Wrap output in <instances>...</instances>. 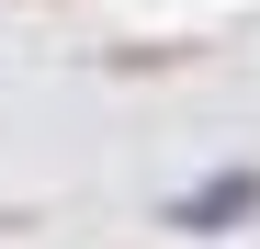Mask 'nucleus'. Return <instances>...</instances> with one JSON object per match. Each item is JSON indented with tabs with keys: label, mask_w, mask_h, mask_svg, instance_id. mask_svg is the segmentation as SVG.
I'll return each mask as SVG.
<instances>
[{
	"label": "nucleus",
	"mask_w": 260,
	"mask_h": 249,
	"mask_svg": "<svg viewBox=\"0 0 260 249\" xmlns=\"http://www.w3.org/2000/svg\"><path fill=\"white\" fill-rule=\"evenodd\" d=\"M249 204H260V181L238 170V181H204L192 204H181V227H215V215H249Z\"/></svg>",
	"instance_id": "f257e3e1"
}]
</instances>
